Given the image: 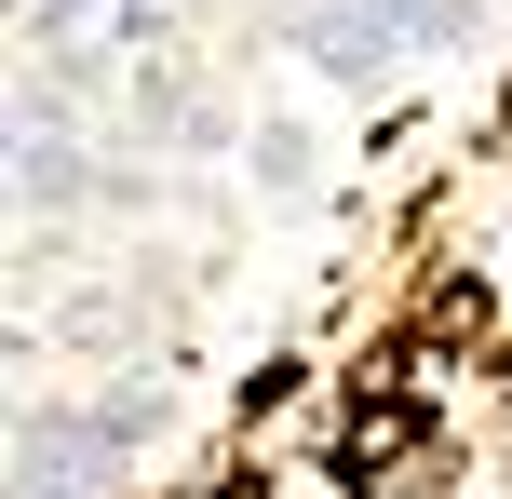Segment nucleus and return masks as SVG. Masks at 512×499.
I'll return each mask as SVG.
<instances>
[{
    "mask_svg": "<svg viewBox=\"0 0 512 499\" xmlns=\"http://www.w3.org/2000/svg\"><path fill=\"white\" fill-rule=\"evenodd\" d=\"M135 419H27L14 432V499H108Z\"/></svg>",
    "mask_w": 512,
    "mask_h": 499,
    "instance_id": "nucleus-1",
    "label": "nucleus"
},
{
    "mask_svg": "<svg viewBox=\"0 0 512 499\" xmlns=\"http://www.w3.org/2000/svg\"><path fill=\"white\" fill-rule=\"evenodd\" d=\"M351 14L378 27L391 54H405V41H459V0H351Z\"/></svg>",
    "mask_w": 512,
    "mask_h": 499,
    "instance_id": "nucleus-2",
    "label": "nucleus"
}]
</instances>
